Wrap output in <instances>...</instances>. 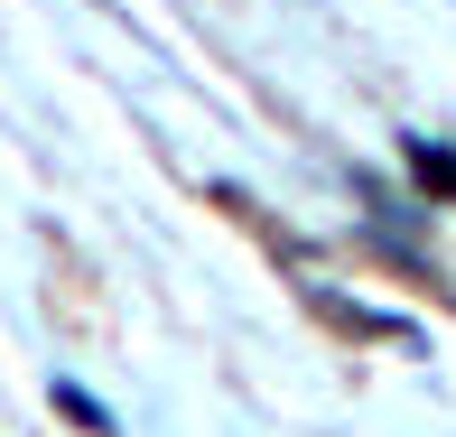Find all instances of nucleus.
<instances>
[{
  "mask_svg": "<svg viewBox=\"0 0 456 437\" xmlns=\"http://www.w3.org/2000/svg\"><path fill=\"white\" fill-rule=\"evenodd\" d=\"M410 158H419V177L438 186V196H456V158H447V150H410Z\"/></svg>",
  "mask_w": 456,
  "mask_h": 437,
  "instance_id": "1",
  "label": "nucleus"
}]
</instances>
